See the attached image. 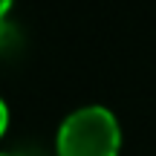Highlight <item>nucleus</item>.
<instances>
[{
  "label": "nucleus",
  "instance_id": "1",
  "mask_svg": "<svg viewBox=\"0 0 156 156\" xmlns=\"http://www.w3.org/2000/svg\"><path fill=\"white\" fill-rule=\"evenodd\" d=\"M122 127L119 119L101 104L73 110L55 136L58 156H119Z\"/></svg>",
  "mask_w": 156,
  "mask_h": 156
},
{
  "label": "nucleus",
  "instance_id": "2",
  "mask_svg": "<svg viewBox=\"0 0 156 156\" xmlns=\"http://www.w3.org/2000/svg\"><path fill=\"white\" fill-rule=\"evenodd\" d=\"M9 9H12V0H3V15H6Z\"/></svg>",
  "mask_w": 156,
  "mask_h": 156
}]
</instances>
